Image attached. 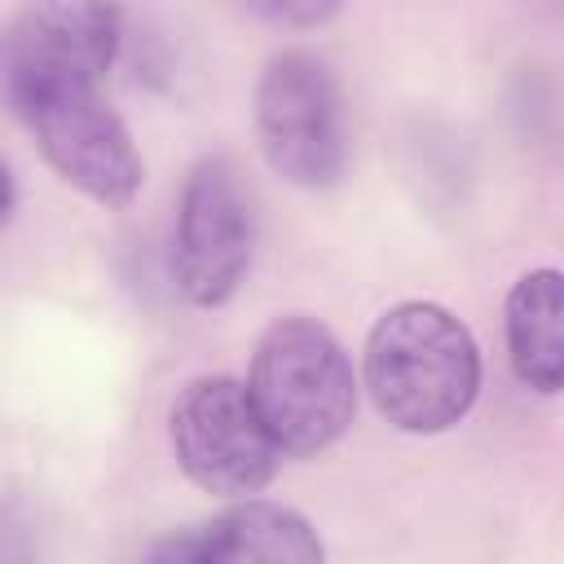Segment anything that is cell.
I'll list each match as a JSON object with an SVG mask.
<instances>
[{"label":"cell","instance_id":"5","mask_svg":"<svg viewBox=\"0 0 564 564\" xmlns=\"http://www.w3.org/2000/svg\"><path fill=\"white\" fill-rule=\"evenodd\" d=\"M172 454L181 471L216 498L260 494L282 463L278 441L256 414L247 383L229 375H198L181 388L167 419Z\"/></svg>","mask_w":564,"mask_h":564},{"label":"cell","instance_id":"6","mask_svg":"<svg viewBox=\"0 0 564 564\" xmlns=\"http://www.w3.org/2000/svg\"><path fill=\"white\" fill-rule=\"evenodd\" d=\"M251 242H256V216L234 163L229 159L194 163L176 203V234H172L176 291L198 308L225 304L251 269Z\"/></svg>","mask_w":564,"mask_h":564},{"label":"cell","instance_id":"11","mask_svg":"<svg viewBox=\"0 0 564 564\" xmlns=\"http://www.w3.org/2000/svg\"><path fill=\"white\" fill-rule=\"evenodd\" d=\"M13 203H18V189H13V176H9V167L0 163V229L9 225V216H13Z\"/></svg>","mask_w":564,"mask_h":564},{"label":"cell","instance_id":"9","mask_svg":"<svg viewBox=\"0 0 564 564\" xmlns=\"http://www.w3.org/2000/svg\"><path fill=\"white\" fill-rule=\"evenodd\" d=\"M507 352L524 388L551 397L564 375V291L560 269H533L507 291Z\"/></svg>","mask_w":564,"mask_h":564},{"label":"cell","instance_id":"7","mask_svg":"<svg viewBox=\"0 0 564 564\" xmlns=\"http://www.w3.org/2000/svg\"><path fill=\"white\" fill-rule=\"evenodd\" d=\"M22 123L35 132V145L48 159V167L93 203L123 207L137 198L145 181V163L132 145V132L106 106L97 84L35 101L22 115Z\"/></svg>","mask_w":564,"mask_h":564},{"label":"cell","instance_id":"8","mask_svg":"<svg viewBox=\"0 0 564 564\" xmlns=\"http://www.w3.org/2000/svg\"><path fill=\"white\" fill-rule=\"evenodd\" d=\"M154 560H194V564H317L326 555L317 529L282 507V502H264V498H238L234 507L216 511L203 524H189L185 533L159 542L150 551Z\"/></svg>","mask_w":564,"mask_h":564},{"label":"cell","instance_id":"2","mask_svg":"<svg viewBox=\"0 0 564 564\" xmlns=\"http://www.w3.org/2000/svg\"><path fill=\"white\" fill-rule=\"evenodd\" d=\"M247 397L282 454L330 449L357 414V375L344 344L317 317H278L251 352Z\"/></svg>","mask_w":564,"mask_h":564},{"label":"cell","instance_id":"3","mask_svg":"<svg viewBox=\"0 0 564 564\" xmlns=\"http://www.w3.org/2000/svg\"><path fill=\"white\" fill-rule=\"evenodd\" d=\"M119 35L115 0H31L0 31V106L22 119L53 93L101 84Z\"/></svg>","mask_w":564,"mask_h":564},{"label":"cell","instance_id":"10","mask_svg":"<svg viewBox=\"0 0 564 564\" xmlns=\"http://www.w3.org/2000/svg\"><path fill=\"white\" fill-rule=\"evenodd\" d=\"M238 4L278 26H322L339 9V0H238Z\"/></svg>","mask_w":564,"mask_h":564},{"label":"cell","instance_id":"1","mask_svg":"<svg viewBox=\"0 0 564 564\" xmlns=\"http://www.w3.org/2000/svg\"><path fill=\"white\" fill-rule=\"evenodd\" d=\"M366 388L392 427L414 436L449 432L476 405L480 348L449 308L401 300L366 335Z\"/></svg>","mask_w":564,"mask_h":564},{"label":"cell","instance_id":"4","mask_svg":"<svg viewBox=\"0 0 564 564\" xmlns=\"http://www.w3.org/2000/svg\"><path fill=\"white\" fill-rule=\"evenodd\" d=\"M256 137L269 167L300 189H326L344 176V101L322 57L291 48L264 66L256 84Z\"/></svg>","mask_w":564,"mask_h":564}]
</instances>
